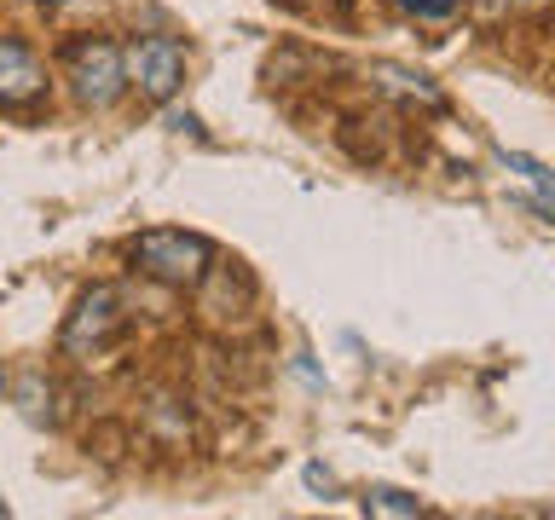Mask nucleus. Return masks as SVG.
Here are the masks:
<instances>
[{"label":"nucleus","mask_w":555,"mask_h":520,"mask_svg":"<svg viewBox=\"0 0 555 520\" xmlns=\"http://www.w3.org/2000/svg\"><path fill=\"white\" fill-rule=\"evenodd\" d=\"M69 81H76V99L87 110H111L121 99V81H128V52L87 35V41L69 47Z\"/></svg>","instance_id":"2"},{"label":"nucleus","mask_w":555,"mask_h":520,"mask_svg":"<svg viewBox=\"0 0 555 520\" xmlns=\"http://www.w3.org/2000/svg\"><path fill=\"white\" fill-rule=\"evenodd\" d=\"M128 81L156 104L173 99V87L185 81V47L168 41V35H139L128 47Z\"/></svg>","instance_id":"3"},{"label":"nucleus","mask_w":555,"mask_h":520,"mask_svg":"<svg viewBox=\"0 0 555 520\" xmlns=\"http://www.w3.org/2000/svg\"><path fill=\"white\" fill-rule=\"evenodd\" d=\"M133 260H139V272H145V277H156V284L191 289V284H203L215 249H208L203 237H191V232H145L133 243Z\"/></svg>","instance_id":"1"},{"label":"nucleus","mask_w":555,"mask_h":520,"mask_svg":"<svg viewBox=\"0 0 555 520\" xmlns=\"http://www.w3.org/2000/svg\"><path fill=\"white\" fill-rule=\"evenodd\" d=\"M364 509L371 515H423V503H416L411 492H393V485H376V492L364 497Z\"/></svg>","instance_id":"7"},{"label":"nucleus","mask_w":555,"mask_h":520,"mask_svg":"<svg viewBox=\"0 0 555 520\" xmlns=\"http://www.w3.org/2000/svg\"><path fill=\"white\" fill-rule=\"evenodd\" d=\"M116 329H121V301H116V289H93V295H87V301L76 307V318H69L64 347H69V353H99L104 341H116Z\"/></svg>","instance_id":"4"},{"label":"nucleus","mask_w":555,"mask_h":520,"mask_svg":"<svg viewBox=\"0 0 555 520\" xmlns=\"http://www.w3.org/2000/svg\"><path fill=\"white\" fill-rule=\"evenodd\" d=\"M463 0H399V12H411V17H423V24H440V17H451Z\"/></svg>","instance_id":"8"},{"label":"nucleus","mask_w":555,"mask_h":520,"mask_svg":"<svg viewBox=\"0 0 555 520\" xmlns=\"http://www.w3.org/2000/svg\"><path fill=\"white\" fill-rule=\"evenodd\" d=\"M41 6H59V0H41Z\"/></svg>","instance_id":"9"},{"label":"nucleus","mask_w":555,"mask_h":520,"mask_svg":"<svg viewBox=\"0 0 555 520\" xmlns=\"http://www.w3.org/2000/svg\"><path fill=\"white\" fill-rule=\"evenodd\" d=\"M371 81L382 87V93L405 99V104H423V110H446V93L423 76V69H405V64H371Z\"/></svg>","instance_id":"6"},{"label":"nucleus","mask_w":555,"mask_h":520,"mask_svg":"<svg viewBox=\"0 0 555 520\" xmlns=\"http://www.w3.org/2000/svg\"><path fill=\"white\" fill-rule=\"evenodd\" d=\"M41 58L24 47V41H7L0 35V104H24V99H35L41 93Z\"/></svg>","instance_id":"5"}]
</instances>
